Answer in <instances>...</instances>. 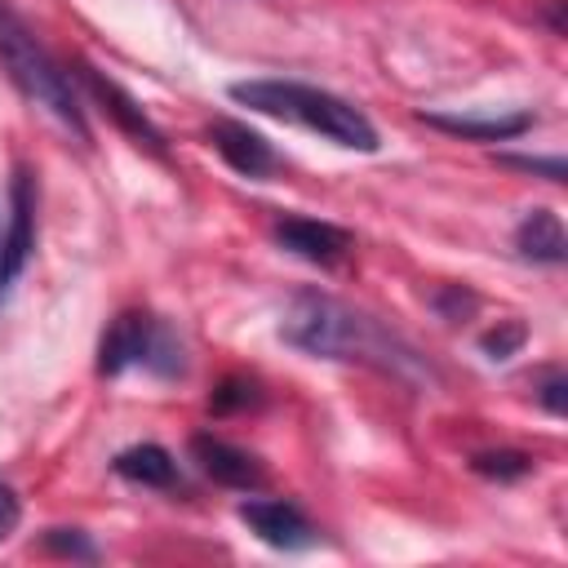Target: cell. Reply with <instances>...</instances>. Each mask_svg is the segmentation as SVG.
<instances>
[{"instance_id":"14","label":"cell","mask_w":568,"mask_h":568,"mask_svg":"<svg viewBox=\"0 0 568 568\" xmlns=\"http://www.w3.org/2000/svg\"><path fill=\"white\" fill-rule=\"evenodd\" d=\"M470 470L475 475H488V479H519L532 470V457L519 453V448H493V453H475L470 457Z\"/></svg>"},{"instance_id":"8","label":"cell","mask_w":568,"mask_h":568,"mask_svg":"<svg viewBox=\"0 0 568 568\" xmlns=\"http://www.w3.org/2000/svg\"><path fill=\"white\" fill-rule=\"evenodd\" d=\"M75 75H80V84L102 102V111H106V115H111V120H115V124H120L138 146H146L151 155H164V133L151 124V115H146V111H142V106H138V102H133L115 80H106L102 71H93V67H84V62L75 67Z\"/></svg>"},{"instance_id":"19","label":"cell","mask_w":568,"mask_h":568,"mask_svg":"<svg viewBox=\"0 0 568 568\" xmlns=\"http://www.w3.org/2000/svg\"><path fill=\"white\" fill-rule=\"evenodd\" d=\"M435 311L444 315V320H462L466 311H475V293H466V288H439L435 293Z\"/></svg>"},{"instance_id":"21","label":"cell","mask_w":568,"mask_h":568,"mask_svg":"<svg viewBox=\"0 0 568 568\" xmlns=\"http://www.w3.org/2000/svg\"><path fill=\"white\" fill-rule=\"evenodd\" d=\"M18 519H22V501H18V493L9 484H0V541L18 528Z\"/></svg>"},{"instance_id":"16","label":"cell","mask_w":568,"mask_h":568,"mask_svg":"<svg viewBox=\"0 0 568 568\" xmlns=\"http://www.w3.org/2000/svg\"><path fill=\"white\" fill-rule=\"evenodd\" d=\"M524 337H528V328H524L519 320H497V328H488V333L479 337V351H484L488 359H510V355L524 346Z\"/></svg>"},{"instance_id":"6","label":"cell","mask_w":568,"mask_h":568,"mask_svg":"<svg viewBox=\"0 0 568 568\" xmlns=\"http://www.w3.org/2000/svg\"><path fill=\"white\" fill-rule=\"evenodd\" d=\"M275 244L302 262H315V266H333L351 253L355 235L346 226H333V222H320V217H280L275 222Z\"/></svg>"},{"instance_id":"3","label":"cell","mask_w":568,"mask_h":568,"mask_svg":"<svg viewBox=\"0 0 568 568\" xmlns=\"http://www.w3.org/2000/svg\"><path fill=\"white\" fill-rule=\"evenodd\" d=\"M0 62H4L9 80L22 89V98H31L53 120H62L80 142H89L84 106H80V93H75L71 75L62 71V62L36 40V31L9 4H0Z\"/></svg>"},{"instance_id":"7","label":"cell","mask_w":568,"mask_h":568,"mask_svg":"<svg viewBox=\"0 0 568 568\" xmlns=\"http://www.w3.org/2000/svg\"><path fill=\"white\" fill-rule=\"evenodd\" d=\"M240 519L248 524V532H257L266 546L275 550H306L315 541V524L302 515V506L293 501H271V497H248L240 501Z\"/></svg>"},{"instance_id":"17","label":"cell","mask_w":568,"mask_h":568,"mask_svg":"<svg viewBox=\"0 0 568 568\" xmlns=\"http://www.w3.org/2000/svg\"><path fill=\"white\" fill-rule=\"evenodd\" d=\"M506 169H524V173H541L546 182H564L568 178V164L559 155H497Z\"/></svg>"},{"instance_id":"2","label":"cell","mask_w":568,"mask_h":568,"mask_svg":"<svg viewBox=\"0 0 568 568\" xmlns=\"http://www.w3.org/2000/svg\"><path fill=\"white\" fill-rule=\"evenodd\" d=\"M231 98L248 111H262L271 120H288V124H302L337 146H351V151H377V129L373 120L351 106L346 98L328 93V89H315V84H297V80H235L231 84Z\"/></svg>"},{"instance_id":"1","label":"cell","mask_w":568,"mask_h":568,"mask_svg":"<svg viewBox=\"0 0 568 568\" xmlns=\"http://www.w3.org/2000/svg\"><path fill=\"white\" fill-rule=\"evenodd\" d=\"M280 337L320 359H359V364H373L395 377L422 373V359L408 342H399L373 315H364L351 302L328 297V293H297L284 311Z\"/></svg>"},{"instance_id":"20","label":"cell","mask_w":568,"mask_h":568,"mask_svg":"<svg viewBox=\"0 0 568 568\" xmlns=\"http://www.w3.org/2000/svg\"><path fill=\"white\" fill-rule=\"evenodd\" d=\"M564 390H568V377L555 368V373H546V382H541V390H537V399L559 417L564 413Z\"/></svg>"},{"instance_id":"15","label":"cell","mask_w":568,"mask_h":568,"mask_svg":"<svg viewBox=\"0 0 568 568\" xmlns=\"http://www.w3.org/2000/svg\"><path fill=\"white\" fill-rule=\"evenodd\" d=\"M262 404V390H257V382H248V377H226L213 395H209V408L213 413H240V408H257Z\"/></svg>"},{"instance_id":"18","label":"cell","mask_w":568,"mask_h":568,"mask_svg":"<svg viewBox=\"0 0 568 568\" xmlns=\"http://www.w3.org/2000/svg\"><path fill=\"white\" fill-rule=\"evenodd\" d=\"M44 546L58 550V555H75V559H98L93 541L80 532V528H49L44 532Z\"/></svg>"},{"instance_id":"13","label":"cell","mask_w":568,"mask_h":568,"mask_svg":"<svg viewBox=\"0 0 568 568\" xmlns=\"http://www.w3.org/2000/svg\"><path fill=\"white\" fill-rule=\"evenodd\" d=\"M115 475L129 479V484H142V488H169L178 479V462L169 448L160 444H133L124 453H115Z\"/></svg>"},{"instance_id":"12","label":"cell","mask_w":568,"mask_h":568,"mask_svg":"<svg viewBox=\"0 0 568 568\" xmlns=\"http://www.w3.org/2000/svg\"><path fill=\"white\" fill-rule=\"evenodd\" d=\"M515 248H519L524 257H532V262H550V266H559V262L568 257V240H564V222H559V213H550V209H532V213L515 226Z\"/></svg>"},{"instance_id":"9","label":"cell","mask_w":568,"mask_h":568,"mask_svg":"<svg viewBox=\"0 0 568 568\" xmlns=\"http://www.w3.org/2000/svg\"><path fill=\"white\" fill-rule=\"evenodd\" d=\"M191 457L222 488H262V479H266L262 462L248 448L226 444L222 435H191Z\"/></svg>"},{"instance_id":"11","label":"cell","mask_w":568,"mask_h":568,"mask_svg":"<svg viewBox=\"0 0 568 568\" xmlns=\"http://www.w3.org/2000/svg\"><path fill=\"white\" fill-rule=\"evenodd\" d=\"M422 120L430 129H444L453 138H466V142H506V138H519L532 129V115H493V120H479V115H435V111H422Z\"/></svg>"},{"instance_id":"10","label":"cell","mask_w":568,"mask_h":568,"mask_svg":"<svg viewBox=\"0 0 568 568\" xmlns=\"http://www.w3.org/2000/svg\"><path fill=\"white\" fill-rule=\"evenodd\" d=\"M209 142H213V151H217L235 173H244V178H266V173H275V164H280L275 151H271V142H266L257 129L240 124V120H213Z\"/></svg>"},{"instance_id":"4","label":"cell","mask_w":568,"mask_h":568,"mask_svg":"<svg viewBox=\"0 0 568 568\" xmlns=\"http://www.w3.org/2000/svg\"><path fill=\"white\" fill-rule=\"evenodd\" d=\"M133 364H146V368H155L164 377L182 373V342L160 320H151L142 311L115 315L111 328L98 342V373L102 377H115V373H124Z\"/></svg>"},{"instance_id":"5","label":"cell","mask_w":568,"mask_h":568,"mask_svg":"<svg viewBox=\"0 0 568 568\" xmlns=\"http://www.w3.org/2000/svg\"><path fill=\"white\" fill-rule=\"evenodd\" d=\"M31 248H36V178H31V169L18 164L13 182H9V231L0 240V297L22 275Z\"/></svg>"}]
</instances>
